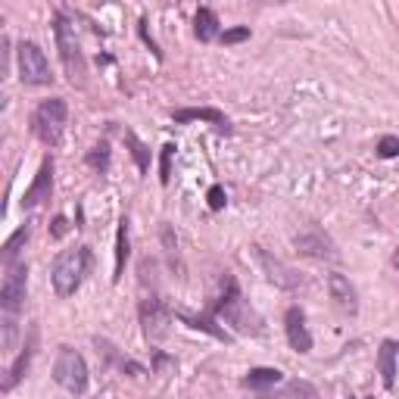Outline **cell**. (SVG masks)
<instances>
[{
  "instance_id": "1",
  "label": "cell",
  "mask_w": 399,
  "mask_h": 399,
  "mask_svg": "<svg viewBox=\"0 0 399 399\" xmlns=\"http://www.w3.org/2000/svg\"><path fill=\"white\" fill-rule=\"evenodd\" d=\"M91 269V250L88 247H75L56 256L54 269H50V281H54V290L60 297H72L78 287H82L84 275Z\"/></svg>"
},
{
  "instance_id": "2",
  "label": "cell",
  "mask_w": 399,
  "mask_h": 399,
  "mask_svg": "<svg viewBox=\"0 0 399 399\" xmlns=\"http://www.w3.org/2000/svg\"><path fill=\"white\" fill-rule=\"evenodd\" d=\"M66 119H69L66 100L50 97V100H44L41 106L34 109L32 128H34V135L41 137V144H47V147H60V144H62V131H66Z\"/></svg>"
},
{
  "instance_id": "3",
  "label": "cell",
  "mask_w": 399,
  "mask_h": 399,
  "mask_svg": "<svg viewBox=\"0 0 399 399\" xmlns=\"http://www.w3.org/2000/svg\"><path fill=\"white\" fill-rule=\"evenodd\" d=\"M54 378L62 390L75 393V396L88 390V365H84L82 352L72 350V346H62L54 365Z\"/></svg>"
},
{
  "instance_id": "4",
  "label": "cell",
  "mask_w": 399,
  "mask_h": 399,
  "mask_svg": "<svg viewBox=\"0 0 399 399\" xmlns=\"http://www.w3.org/2000/svg\"><path fill=\"white\" fill-rule=\"evenodd\" d=\"M56 44H60L62 66H66L72 84L75 82L82 84V78H84V56H82V47H78V38H75V25L66 19V16H60V19H56Z\"/></svg>"
},
{
  "instance_id": "5",
  "label": "cell",
  "mask_w": 399,
  "mask_h": 399,
  "mask_svg": "<svg viewBox=\"0 0 399 399\" xmlns=\"http://www.w3.org/2000/svg\"><path fill=\"white\" fill-rule=\"evenodd\" d=\"M16 56H19V78L25 84H50L54 82L50 62H47V56H44V50L38 47V44L22 41L19 50H16Z\"/></svg>"
},
{
  "instance_id": "6",
  "label": "cell",
  "mask_w": 399,
  "mask_h": 399,
  "mask_svg": "<svg viewBox=\"0 0 399 399\" xmlns=\"http://www.w3.org/2000/svg\"><path fill=\"white\" fill-rule=\"evenodd\" d=\"M218 315H222L225 321H231L240 334H259V331H262V328H259V325H262L259 315L244 303V299L237 297V287L222 299V303H218Z\"/></svg>"
},
{
  "instance_id": "7",
  "label": "cell",
  "mask_w": 399,
  "mask_h": 399,
  "mask_svg": "<svg viewBox=\"0 0 399 399\" xmlns=\"http://www.w3.org/2000/svg\"><path fill=\"white\" fill-rule=\"evenodd\" d=\"M25 277H28L25 262L7 265V277H3V287H0V306H3V315H16V312L22 309V299H25Z\"/></svg>"
},
{
  "instance_id": "8",
  "label": "cell",
  "mask_w": 399,
  "mask_h": 399,
  "mask_svg": "<svg viewBox=\"0 0 399 399\" xmlns=\"http://www.w3.org/2000/svg\"><path fill=\"white\" fill-rule=\"evenodd\" d=\"M141 321H144V337L150 343H159V340L169 337V321L172 315L166 312V306L159 299H147L141 309Z\"/></svg>"
},
{
  "instance_id": "9",
  "label": "cell",
  "mask_w": 399,
  "mask_h": 399,
  "mask_svg": "<svg viewBox=\"0 0 399 399\" xmlns=\"http://www.w3.org/2000/svg\"><path fill=\"white\" fill-rule=\"evenodd\" d=\"M293 244H297V250H299V253H306V256H315V259H331V262H337V259H340L337 247L331 244V237H328V234H321V231H318V228H312V231H303V234H297V237H293Z\"/></svg>"
},
{
  "instance_id": "10",
  "label": "cell",
  "mask_w": 399,
  "mask_h": 399,
  "mask_svg": "<svg viewBox=\"0 0 399 399\" xmlns=\"http://www.w3.org/2000/svg\"><path fill=\"white\" fill-rule=\"evenodd\" d=\"M50 194H54V159H44L41 169H38V175H34L32 187L25 190V209H34V206H41L44 200H50Z\"/></svg>"
},
{
  "instance_id": "11",
  "label": "cell",
  "mask_w": 399,
  "mask_h": 399,
  "mask_svg": "<svg viewBox=\"0 0 399 399\" xmlns=\"http://www.w3.org/2000/svg\"><path fill=\"white\" fill-rule=\"evenodd\" d=\"M284 328H287V340H290V346L297 352H309L312 350V334L309 328H306V315L299 306H290L284 315Z\"/></svg>"
},
{
  "instance_id": "12",
  "label": "cell",
  "mask_w": 399,
  "mask_h": 399,
  "mask_svg": "<svg viewBox=\"0 0 399 399\" xmlns=\"http://www.w3.org/2000/svg\"><path fill=\"white\" fill-rule=\"evenodd\" d=\"M328 290H331V297L337 299V306L340 309H350V312H356V287L350 284V277H343V275H328Z\"/></svg>"
},
{
  "instance_id": "13",
  "label": "cell",
  "mask_w": 399,
  "mask_h": 399,
  "mask_svg": "<svg viewBox=\"0 0 399 399\" xmlns=\"http://www.w3.org/2000/svg\"><path fill=\"white\" fill-rule=\"evenodd\" d=\"M212 122L218 125V128H228V119H225V113H218V109L212 106H200V109H178L175 113V122L178 125H187V122Z\"/></svg>"
},
{
  "instance_id": "14",
  "label": "cell",
  "mask_w": 399,
  "mask_h": 399,
  "mask_svg": "<svg viewBox=\"0 0 399 399\" xmlns=\"http://www.w3.org/2000/svg\"><path fill=\"white\" fill-rule=\"evenodd\" d=\"M396 352H399L396 340H384V343H380L378 365H380V374H384V387H387V390L396 384Z\"/></svg>"
},
{
  "instance_id": "15",
  "label": "cell",
  "mask_w": 399,
  "mask_h": 399,
  "mask_svg": "<svg viewBox=\"0 0 399 399\" xmlns=\"http://www.w3.org/2000/svg\"><path fill=\"white\" fill-rule=\"evenodd\" d=\"M194 22H196V38H200V41H216L218 38V16L212 13V10L200 7Z\"/></svg>"
},
{
  "instance_id": "16",
  "label": "cell",
  "mask_w": 399,
  "mask_h": 399,
  "mask_svg": "<svg viewBox=\"0 0 399 399\" xmlns=\"http://www.w3.org/2000/svg\"><path fill=\"white\" fill-rule=\"evenodd\" d=\"M277 384H281L277 368H253L244 378V387H250V390H265V387H277Z\"/></svg>"
},
{
  "instance_id": "17",
  "label": "cell",
  "mask_w": 399,
  "mask_h": 399,
  "mask_svg": "<svg viewBox=\"0 0 399 399\" xmlns=\"http://www.w3.org/2000/svg\"><path fill=\"white\" fill-rule=\"evenodd\" d=\"M125 259H128V222L119 225V234H115V275H113V281L122 277Z\"/></svg>"
},
{
  "instance_id": "18",
  "label": "cell",
  "mask_w": 399,
  "mask_h": 399,
  "mask_svg": "<svg viewBox=\"0 0 399 399\" xmlns=\"http://www.w3.org/2000/svg\"><path fill=\"white\" fill-rule=\"evenodd\" d=\"M28 234H32V228H28V225H22V228L16 231L13 237H10L7 244H3V269L16 262V256H19V247H22V244H25V240H28Z\"/></svg>"
},
{
  "instance_id": "19",
  "label": "cell",
  "mask_w": 399,
  "mask_h": 399,
  "mask_svg": "<svg viewBox=\"0 0 399 399\" xmlns=\"http://www.w3.org/2000/svg\"><path fill=\"white\" fill-rule=\"evenodd\" d=\"M275 399H315V387L306 380H290L284 390H277Z\"/></svg>"
},
{
  "instance_id": "20",
  "label": "cell",
  "mask_w": 399,
  "mask_h": 399,
  "mask_svg": "<svg viewBox=\"0 0 399 399\" xmlns=\"http://www.w3.org/2000/svg\"><path fill=\"white\" fill-rule=\"evenodd\" d=\"M28 358H32V346H25V352H22V356L13 362V368H10V378L3 380V390H13V387L22 380V374H25V368H28Z\"/></svg>"
},
{
  "instance_id": "21",
  "label": "cell",
  "mask_w": 399,
  "mask_h": 399,
  "mask_svg": "<svg viewBox=\"0 0 399 399\" xmlns=\"http://www.w3.org/2000/svg\"><path fill=\"white\" fill-rule=\"evenodd\" d=\"M125 144L131 147V156H135V163H137V169L141 172H147L150 169V153H147V147H144L141 141H137L131 131H125Z\"/></svg>"
},
{
  "instance_id": "22",
  "label": "cell",
  "mask_w": 399,
  "mask_h": 399,
  "mask_svg": "<svg viewBox=\"0 0 399 399\" xmlns=\"http://www.w3.org/2000/svg\"><path fill=\"white\" fill-rule=\"evenodd\" d=\"M88 166L106 172V166H109V147H106V144H100V147L91 150V153H88Z\"/></svg>"
},
{
  "instance_id": "23",
  "label": "cell",
  "mask_w": 399,
  "mask_h": 399,
  "mask_svg": "<svg viewBox=\"0 0 399 399\" xmlns=\"http://www.w3.org/2000/svg\"><path fill=\"white\" fill-rule=\"evenodd\" d=\"M378 156H384V159H393V156H399V137H393V135L380 137V144H378Z\"/></svg>"
},
{
  "instance_id": "24",
  "label": "cell",
  "mask_w": 399,
  "mask_h": 399,
  "mask_svg": "<svg viewBox=\"0 0 399 399\" xmlns=\"http://www.w3.org/2000/svg\"><path fill=\"white\" fill-rule=\"evenodd\" d=\"M218 38H222V44H240V41H247V38H250V28H247V25L228 28V32H222Z\"/></svg>"
},
{
  "instance_id": "25",
  "label": "cell",
  "mask_w": 399,
  "mask_h": 399,
  "mask_svg": "<svg viewBox=\"0 0 399 399\" xmlns=\"http://www.w3.org/2000/svg\"><path fill=\"white\" fill-rule=\"evenodd\" d=\"M206 200H209V209H225V187L222 184H212L209 194H206Z\"/></svg>"
},
{
  "instance_id": "26",
  "label": "cell",
  "mask_w": 399,
  "mask_h": 399,
  "mask_svg": "<svg viewBox=\"0 0 399 399\" xmlns=\"http://www.w3.org/2000/svg\"><path fill=\"white\" fill-rule=\"evenodd\" d=\"M172 153H175V147L166 144V147H163V166H159V172H163L159 181H163V184H169V175H172Z\"/></svg>"
},
{
  "instance_id": "27",
  "label": "cell",
  "mask_w": 399,
  "mask_h": 399,
  "mask_svg": "<svg viewBox=\"0 0 399 399\" xmlns=\"http://www.w3.org/2000/svg\"><path fill=\"white\" fill-rule=\"evenodd\" d=\"M66 231H69V222H66L62 216H56V218H54V228H50V234H54V237H62Z\"/></svg>"
}]
</instances>
